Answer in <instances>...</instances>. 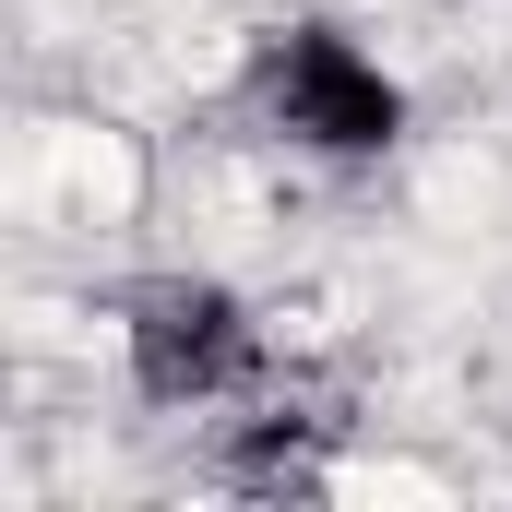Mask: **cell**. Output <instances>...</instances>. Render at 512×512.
Masks as SVG:
<instances>
[{
	"instance_id": "2",
	"label": "cell",
	"mask_w": 512,
	"mask_h": 512,
	"mask_svg": "<svg viewBox=\"0 0 512 512\" xmlns=\"http://www.w3.org/2000/svg\"><path fill=\"white\" fill-rule=\"evenodd\" d=\"M120 358H131V393L143 405H167V417H215V405H239L262 382V322L239 286H215V274H167V286H143L120 310Z\"/></svg>"
},
{
	"instance_id": "1",
	"label": "cell",
	"mask_w": 512,
	"mask_h": 512,
	"mask_svg": "<svg viewBox=\"0 0 512 512\" xmlns=\"http://www.w3.org/2000/svg\"><path fill=\"white\" fill-rule=\"evenodd\" d=\"M251 120L310 167H370L405 143V84L346 24H274L251 48Z\"/></svg>"
}]
</instances>
